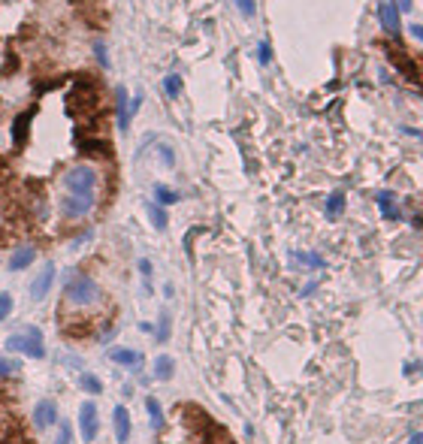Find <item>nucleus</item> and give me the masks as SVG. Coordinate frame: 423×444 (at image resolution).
Instances as JSON below:
<instances>
[{"label":"nucleus","mask_w":423,"mask_h":444,"mask_svg":"<svg viewBox=\"0 0 423 444\" xmlns=\"http://www.w3.org/2000/svg\"><path fill=\"white\" fill-rule=\"evenodd\" d=\"M79 151L82 155H91V158H112V143L109 139H88V136H82L79 139Z\"/></svg>","instance_id":"obj_12"},{"label":"nucleus","mask_w":423,"mask_h":444,"mask_svg":"<svg viewBox=\"0 0 423 444\" xmlns=\"http://www.w3.org/2000/svg\"><path fill=\"white\" fill-rule=\"evenodd\" d=\"M378 21H381V28L387 31L390 36H396L402 31V12L396 9L393 0H381V4H378Z\"/></svg>","instance_id":"obj_9"},{"label":"nucleus","mask_w":423,"mask_h":444,"mask_svg":"<svg viewBox=\"0 0 423 444\" xmlns=\"http://www.w3.org/2000/svg\"><path fill=\"white\" fill-rule=\"evenodd\" d=\"M131 94H127L124 85H115V127H118L121 133L131 130Z\"/></svg>","instance_id":"obj_6"},{"label":"nucleus","mask_w":423,"mask_h":444,"mask_svg":"<svg viewBox=\"0 0 423 444\" xmlns=\"http://www.w3.org/2000/svg\"><path fill=\"white\" fill-rule=\"evenodd\" d=\"M146 411H148V420H151V429H163V411H160V402L155 396L146 399Z\"/></svg>","instance_id":"obj_18"},{"label":"nucleus","mask_w":423,"mask_h":444,"mask_svg":"<svg viewBox=\"0 0 423 444\" xmlns=\"http://www.w3.org/2000/svg\"><path fill=\"white\" fill-rule=\"evenodd\" d=\"M139 272L146 278V290H151V260H139Z\"/></svg>","instance_id":"obj_32"},{"label":"nucleus","mask_w":423,"mask_h":444,"mask_svg":"<svg viewBox=\"0 0 423 444\" xmlns=\"http://www.w3.org/2000/svg\"><path fill=\"white\" fill-rule=\"evenodd\" d=\"M393 4H396V9H399V12H412V0H393Z\"/></svg>","instance_id":"obj_33"},{"label":"nucleus","mask_w":423,"mask_h":444,"mask_svg":"<svg viewBox=\"0 0 423 444\" xmlns=\"http://www.w3.org/2000/svg\"><path fill=\"white\" fill-rule=\"evenodd\" d=\"M61 185L67 194H88V190H97L100 172L94 163H76V167H70L61 175Z\"/></svg>","instance_id":"obj_3"},{"label":"nucleus","mask_w":423,"mask_h":444,"mask_svg":"<svg viewBox=\"0 0 423 444\" xmlns=\"http://www.w3.org/2000/svg\"><path fill=\"white\" fill-rule=\"evenodd\" d=\"M55 275H58L55 263H46L43 269H40V275L31 282V299L34 302H43L49 296V290H52V284H55Z\"/></svg>","instance_id":"obj_7"},{"label":"nucleus","mask_w":423,"mask_h":444,"mask_svg":"<svg viewBox=\"0 0 423 444\" xmlns=\"http://www.w3.org/2000/svg\"><path fill=\"white\" fill-rule=\"evenodd\" d=\"M109 360H112L115 366H124V369L136 372L139 366H143V353L133 351V348H112V351H109Z\"/></svg>","instance_id":"obj_11"},{"label":"nucleus","mask_w":423,"mask_h":444,"mask_svg":"<svg viewBox=\"0 0 423 444\" xmlns=\"http://www.w3.org/2000/svg\"><path fill=\"white\" fill-rule=\"evenodd\" d=\"M342 212H345V194L342 190H332L327 197V218H339Z\"/></svg>","instance_id":"obj_20"},{"label":"nucleus","mask_w":423,"mask_h":444,"mask_svg":"<svg viewBox=\"0 0 423 444\" xmlns=\"http://www.w3.org/2000/svg\"><path fill=\"white\" fill-rule=\"evenodd\" d=\"M9 311H12V294H0V324L9 317Z\"/></svg>","instance_id":"obj_28"},{"label":"nucleus","mask_w":423,"mask_h":444,"mask_svg":"<svg viewBox=\"0 0 423 444\" xmlns=\"http://www.w3.org/2000/svg\"><path fill=\"white\" fill-rule=\"evenodd\" d=\"M408 444H423V433H414L412 438H408Z\"/></svg>","instance_id":"obj_35"},{"label":"nucleus","mask_w":423,"mask_h":444,"mask_svg":"<svg viewBox=\"0 0 423 444\" xmlns=\"http://www.w3.org/2000/svg\"><path fill=\"white\" fill-rule=\"evenodd\" d=\"M55 420H58V405L52 399L36 402V408H34V426L36 429H49V426H55Z\"/></svg>","instance_id":"obj_10"},{"label":"nucleus","mask_w":423,"mask_h":444,"mask_svg":"<svg viewBox=\"0 0 423 444\" xmlns=\"http://www.w3.org/2000/svg\"><path fill=\"white\" fill-rule=\"evenodd\" d=\"M175 375V360L166 357V353H160V357L155 360V378L158 381H170Z\"/></svg>","instance_id":"obj_16"},{"label":"nucleus","mask_w":423,"mask_h":444,"mask_svg":"<svg viewBox=\"0 0 423 444\" xmlns=\"http://www.w3.org/2000/svg\"><path fill=\"white\" fill-rule=\"evenodd\" d=\"M63 302L76 311H85V309H97L103 302V287L88 272H73L63 284Z\"/></svg>","instance_id":"obj_1"},{"label":"nucleus","mask_w":423,"mask_h":444,"mask_svg":"<svg viewBox=\"0 0 423 444\" xmlns=\"http://www.w3.org/2000/svg\"><path fill=\"white\" fill-rule=\"evenodd\" d=\"M70 441H73V426H70V423H61L58 441H55V444H70Z\"/></svg>","instance_id":"obj_30"},{"label":"nucleus","mask_w":423,"mask_h":444,"mask_svg":"<svg viewBox=\"0 0 423 444\" xmlns=\"http://www.w3.org/2000/svg\"><path fill=\"white\" fill-rule=\"evenodd\" d=\"M100 433V414H97V405L94 402H82L79 405V435L85 444H91Z\"/></svg>","instance_id":"obj_5"},{"label":"nucleus","mask_w":423,"mask_h":444,"mask_svg":"<svg viewBox=\"0 0 423 444\" xmlns=\"http://www.w3.org/2000/svg\"><path fill=\"white\" fill-rule=\"evenodd\" d=\"M158 155H160V160L166 163V167H175V155H173V148H170V145H160V148H158Z\"/></svg>","instance_id":"obj_31"},{"label":"nucleus","mask_w":423,"mask_h":444,"mask_svg":"<svg viewBox=\"0 0 423 444\" xmlns=\"http://www.w3.org/2000/svg\"><path fill=\"white\" fill-rule=\"evenodd\" d=\"M36 260V248L34 245H21L9 254V272H21V269H28V266Z\"/></svg>","instance_id":"obj_13"},{"label":"nucleus","mask_w":423,"mask_h":444,"mask_svg":"<svg viewBox=\"0 0 423 444\" xmlns=\"http://www.w3.org/2000/svg\"><path fill=\"white\" fill-rule=\"evenodd\" d=\"M58 209L67 221H82L97 209V190H88V194H63L58 200Z\"/></svg>","instance_id":"obj_4"},{"label":"nucleus","mask_w":423,"mask_h":444,"mask_svg":"<svg viewBox=\"0 0 423 444\" xmlns=\"http://www.w3.org/2000/svg\"><path fill=\"white\" fill-rule=\"evenodd\" d=\"M293 257H297L300 263H305V266H312V269H324V266H327V260L320 257V254H315V251H297Z\"/></svg>","instance_id":"obj_24"},{"label":"nucleus","mask_w":423,"mask_h":444,"mask_svg":"<svg viewBox=\"0 0 423 444\" xmlns=\"http://www.w3.org/2000/svg\"><path fill=\"white\" fill-rule=\"evenodd\" d=\"M94 58H97L100 67L109 70V48H106V43H103V40H97V43H94Z\"/></svg>","instance_id":"obj_25"},{"label":"nucleus","mask_w":423,"mask_h":444,"mask_svg":"<svg viewBox=\"0 0 423 444\" xmlns=\"http://www.w3.org/2000/svg\"><path fill=\"white\" fill-rule=\"evenodd\" d=\"M148 218L155 224V230H166V209L160 202H148Z\"/></svg>","instance_id":"obj_23"},{"label":"nucleus","mask_w":423,"mask_h":444,"mask_svg":"<svg viewBox=\"0 0 423 444\" xmlns=\"http://www.w3.org/2000/svg\"><path fill=\"white\" fill-rule=\"evenodd\" d=\"M112 423H115V438H118V444H127V438H131V414H127L124 405H118V408L112 411Z\"/></svg>","instance_id":"obj_14"},{"label":"nucleus","mask_w":423,"mask_h":444,"mask_svg":"<svg viewBox=\"0 0 423 444\" xmlns=\"http://www.w3.org/2000/svg\"><path fill=\"white\" fill-rule=\"evenodd\" d=\"M412 33L417 36V40L423 43V24H412Z\"/></svg>","instance_id":"obj_34"},{"label":"nucleus","mask_w":423,"mask_h":444,"mask_svg":"<svg viewBox=\"0 0 423 444\" xmlns=\"http://www.w3.org/2000/svg\"><path fill=\"white\" fill-rule=\"evenodd\" d=\"M233 4L245 19H254V12H258V0H233Z\"/></svg>","instance_id":"obj_26"},{"label":"nucleus","mask_w":423,"mask_h":444,"mask_svg":"<svg viewBox=\"0 0 423 444\" xmlns=\"http://www.w3.org/2000/svg\"><path fill=\"white\" fill-rule=\"evenodd\" d=\"M258 61H260V67H266V63L272 61V48H269V43H266V40L258 46Z\"/></svg>","instance_id":"obj_29"},{"label":"nucleus","mask_w":423,"mask_h":444,"mask_svg":"<svg viewBox=\"0 0 423 444\" xmlns=\"http://www.w3.org/2000/svg\"><path fill=\"white\" fill-rule=\"evenodd\" d=\"M170 339V314H160V321H158V341H166Z\"/></svg>","instance_id":"obj_27"},{"label":"nucleus","mask_w":423,"mask_h":444,"mask_svg":"<svg viewBox=\"0 0 423 444\" xmlns=\"http://www.w3.org/2000/svg\"><path fill=\"white\" fill-rule=\"evenodd\" d=\"M375 200H378V209H381L384 218H390V221L399 218V212H396V194H393V190H381Z\"/></svg>","instance_id":"obj_15"},{"label":"nucleus","mask_w":423,"mask_h":444,"mask_svg":"<svg viewBox=\"0 0 423 444\" xmlns=\"http://www.w3.org/2000/svg\"><path fill=\"white\" fill-rule=\"evenodd\" d=\"M79 390L91 393V396H100V393H103V381H100L97 375H88V372H82V375H79Z\"/></svg>","instance_id":"obj_17"},{"label":"nucleus","mask_w":423,"mask_h":444,"mask_svg":"<svg viewBox=\"0 0 423 444\" xmlns=\"http://www.w3.org/2000/svg\"><path fill=\"white\" fill-rule=\"evenodd\" d=\"M163 94L175 100L178 94H182V76L178 73H170V76H163Z\"/></svg>","instance_id":"obj_22"},{"label":"nucleus","mask_w":423,"mask_h":444,"mask_svg":"<svg viewBox=\"0 0 423 444\" xmlns=\"http://www.w3.org/2000/svg\"><path fill=\"white\" fill-rule=\"evenodd\" d=\"M182 200V194L166 185H155V202H160V206H173V202Z\"/></svg>","instance_id":"obj_19"},{"label":"nucleus","mask_w":423,"mask_h":444,"mask_svg":"<svg viewBox=\"0 0 423 444\" xmlns=\"http://www.w3.org/2000/svg\"><path fill=\"white\" fill-rule=\"evenodd\" d=\"M31 124H34V112L31 109L12 118V124H9V143H12V148H24V143H28V136H31Z\"/></svg>","instance_id":"obj_8"},{"label":"nucleus","mask_w":423,"mask_h":444,"mask_svg":"<svg viewBox=\"0 0 423 444\" xmlns=\"http://www.w3.org/2000/svg\"><path fill=\"white\" fill-rule=\"evenodd\" d=\"M19 372H21V363H19V360H12V357H6V353H0V381L16 378Z\"/></svg>","instance_id":"obj_21"},{"label":"nucleus","mask_w":423,"mask_h":444,"mask_svg":"<svg viewBox=\"0 0 423 444\" xmlns=\"http://www.w3.org/2000/svg\"><path fill=\"white\" fill-rule=\"evenodd\" d=\"M6 351L9 353H24V357H31V360H43L46 357L43 329L40 326H24L21 333L6 339Z\"/></svg>","instance_id":"obj_2"}]
</instances>
